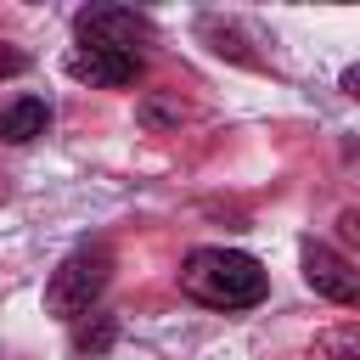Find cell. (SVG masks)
I'll return each mask as SVG.
<instances>
[{
  "label": "cell",
  "instance_id": "obj_1",
  "mask_svg": "<svg viewBox=\"0 0 360 360\" xmlns=\"http://www.w3.org/2000/svg\"><path fill=\"white\" fill-rule=\"evenodd\" d=\"M180 292L208 304V309H253L270 292V276L253 253L236 248H197L180 264Z\"/></svg>",
  "mask_w": 360,
  "mask_h": 360
},
{
  "label": "cell",
  "instance_id": "obj_2",
  "mask_svg": "<svg viewBox=\"0 0 360 360\" xmlns=\"http://www.w3.org/2000/svg\"><path fill=\"white\" fill-rule=\"evenodd\" d=\"M107 270H112V259H107L101 248H79V253H68V259L56 264L51 287H45V309L62 315V321H84V315L96 309L101 287H107Z\"/></svg>",
  "mask_w": 360,
  "mask_h": 360
},
{
  "label": "cell",
  "instance_id": "obj_3",
  "mask_svg": "<svg viewBox=\"0 0 360 360\" xmlns=\"http://www.w3.org/2000/svg\"><path fill=\"white\" fill-rule=\"evenodd\" d=\"M68 73L101 90H124L141 79V56L135 51H112V45H73L68 51Z\"/></svg>",
  "mask_w": 360,
  "mask_h": 360
},
{
  "label": "cell",
  "instance_id": "obj_4",
  "mask_svg": "<svg viewBox=\"0 0 360 360\" xmlns=\"http://www.w3.org/2000/svg\"><path fill=\"white\" fill-rule=\"evenodd\" d=\"M73 28H79V45H112V51H129L135 39L152 34L146 17L124 11V6H90V11L73 17Z\"/></svg>",
  "mask_w": 360,
  "mask_h": 360
},
{
  "label": "cell",
  "instance_id": "obj_5",
  "mask_svg": "<svg viewBox=\"0 0 360 360\" xmlns=\"http://www.w3.org/2000/svg\"><path fill=\"white\" fill-rule=\"evenodd\" d=\"M304 281H309L321 298H332V304H354V298H360L354 264H349L343 253H332L326 242H304Z\"/></svg>",
  "mask_w": 360,
  "mask_h": 360
},
{
  "label": "cell",
  "instance_id": "obj_6",
  "mask_svg": "<svg viewBox=\"0 0 360 360\" xmlns=\"http://www.w3.org/2000/svg\"><path fill=\"white\" fill-rule=\"evenodd\" d=\"M45 129H51V107H45L39 96H22V101H11V107L0 112V141H11V146L39 141Z\"/></svg>",
  "mask_w": 360,
  "mask_h": 360
},
{
  "label": "cell",
  "instance_id": "obj_7",
  "mask_svg": "<svg viewBox=\"0 0 360 360\" xmlns=\"http://www.w3.org/2000/svg\"><path fill=\"white\" fill-rule=\"evenodd\" d=\"M112 338H118V321L107 309H90L84 321H73V349L79 354H101V349H112Z\"/></svg>",
  "mask_w": 360,
  "mask_h": 360
},
{
  "label": "cell",
  "instance_id": "obj_8",
  "mask_svg": "<svg viewBox=\"0 0 360 360\" xmlns=\"http://www.w3.org/2000/svg\"><path fill=\"white\" fill-rule=\"evenodd\" d=\"M309 360H360V332L354 326H332L309 343Z\"/></svg>",
  "mask_w": 360,
  "mask_h": 360
},
{
  "label": "cell",
  "instance_id": "obj_9",
  "mask_svg": "<svg viewBox=\"0 0 360 360\" xmlns=\"http://www.w3.org/2000/svg\"><path fill=\"white\" fill-rule=\"evenodd\" d=\"M11 73H28V51H17V45H0V79H11Z\"/></svg>",
  "mask_w": 360,
  "mask_h": 360
}]
</instances>
